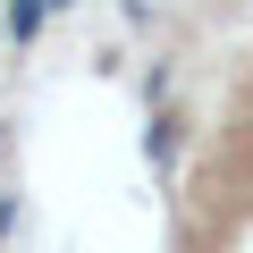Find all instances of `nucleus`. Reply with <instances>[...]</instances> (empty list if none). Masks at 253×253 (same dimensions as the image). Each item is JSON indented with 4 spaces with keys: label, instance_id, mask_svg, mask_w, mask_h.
<instances>
[{
    "label": "nucleus",
    "instance_id": "obj_1",
    "mask_svg": "<svg viewBox=\"0 0 253 253\" xmlns=\"http://www.w3.org/2000/svg\"><path fill=\"white\" fill-rule=\"evenodd\" d=\"M42 17H51V0H9V17H0V34H9V51H26V42L42 34Z\"/></svg>",
    "mask_w": 253,
    "mask_h": 253
}]
</instances>
